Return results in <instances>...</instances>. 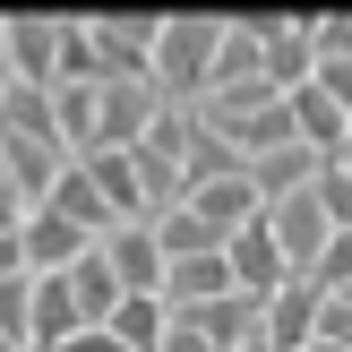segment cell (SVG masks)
I'll return each mask as SVG.
<instances>
[{"label":"cell","instance_id":"cell-24","mask_svg":"<svg viewBox=\"0 0 352 352\" xmlns=\"http://www.w3.org/2000/svg\"><path fill=\"white\" fill-rule=\"evenodd\" d=\"M309 284H318V292H344V284H352V223H344V232H327V250H318V267H309Z\"/></svg>","mask_w":352,"mask_h":352},{"label":"cell","instance_id":"cell-7","mask_svg":"<svg viewBox=\"0 0 352 352\" xmlns=\"http://www.w3.org/2000/svg\"><path fill=\"white\" fill-rule=\"evenodd\" d=\"M95 250H103V267L120 275V301H129V292H146V301L164 292V250H155V232H146V223H112Z\"/></svg>","mask_w":352,"mask_h":352},{"label":"cell","instance_id":"cell-9","mask_svg":"<svg viewBox=\"0 0 352 352\" xmlns=\"http://www.w3.org/2000/svg\"><path fill=\"white\" fill-rule=\"evenodd\" d=\"M318 301H327V292L309 284V275H284V284L267 292V352H309V336H318Z\"/></svg>","mask_w":352,"mask_h":352},{"label":"cell","instance_id":"cell-23","mask_svg":"<svg viewBox=\"0 0 352 352\" xmlns=\"http://www.w3.org/2000/svg\"><path fill=\"white\" fill-rule=\"evenodd\" d=\"M52 129H60L69 164L95 146V86H52Z\"/></svg>","mask_w":352,"mask_h":352},{"label":"cell","instance_id":"cell-28","mask_svg":"<svg viewBox=\"0 0 352 352\" xmlns=\"http://www.w3.org/2000/svg\"><path fill=\"white\" fill-rule=\"evenodd\" d=\"M0 275H26V258H17V232H0Z\"/></svg>","mask_w":352,"mask_h":352},{"label":"cell","instance_id":"cell-31","mask_svg":"<svg viewBox=\"0 0 352 352\" xmlns=\"http://www.w3.org/2000/svg\"><path fill=\"white\" fill-rule=\"evenodd\" d=\"M0 181H9V146H0Z\"/></svg>","mask_w":352,"mask_h":352},{"label":"cell","instance_id":"cell-22","mask_svg":"<svg viewBox=\"0 0 352 352\" xmlns=\"http://www.w3.org/2000/svg\"><path fill=\"white\" fill-rule=\"evenodd\" d=\"M43 215H60V223H78L86 241H103V232H112V215H103V198H95V189H86V172H78V164H69L60 181H52V198H43Z\"/></svg>","mask_w":352,"mask_h":352},{"label":"cell","instance_id":"cell-16","mask_svg":"<svg viewBox=\"0 0 352 352\" xmlns=\"http://www.w3.org/2000/svg\"><path fill=\"white\" fill-rule=\"evenodd\" d=\"M223 292H232V275H223V250H206V258H172L155 301H164V309H198V301H223Z\"/></svg>","mask_w":352,"mask_h":352},{"label":"cell","instance_id":"cell-26","mask_svg":"<svg viewBox=\"0 0 352 352\" xmlns=\"http://www.w3.org/2000/svg\"><path fill=\"white\" fill-rule=\"evenodd\" d=\"M155 352H215V344H206L189 318H172V309H164V344H155Z\"/></svg>","mask_w":352,"mask_h":352},{"label":"cell","instance_id":"cell-20","mask_svg":"<svg viewBox=\"0 0 352 352\" xmlns=\"http://www.w3.org/2000/svg\"><path fill=\"white\" fill-rule=\"evenodd\" d=\"M241 172H250V164H241V155L198 120V129H189V146H181V198H189V189H206V181H241Z\"/></svg>","mask_w":352,"mask_h":352},{"label":"cell","instance_id":"cell-21","mask_svg":"<svg viewBox=\"0 0 352 352\" xmlns=\"http://www.w3.org/2000/svg\"><path fill=\"white\" fill-rule=\"evenodd\" d=\"M0 138L60 146V129H52V95H43V86H9V95H0ZM60 155H69V146H60Z\"/></svg>","mask_w":352,"mask_h":352},{"label":"cell","instance_id":"cell-27","mask_svg":"<svg viewBox=\"0 0 352 352\" xmlns=\"http://www.w3.org/2000/svg\"><path fill=\"white\" fill-rule=\"evenodd\" d=\"M17 223H26V198H17V189L0 181V232H17Z\"/></svg>","mask_w":352,"mask_h":352},{"label":"cell","instance_id":"cell-32","mask_svg":"<svg viewBox=\"0 0 352 352\" xmlns=\"http://www.w3.org/2000/svg\"><path fill=\"white\" fill-rule=\"evenodd\" d=\"M309 352H336V344H309Z\"/></svg>","mask_w":352,"mask_h":352},{"label":"cell","instance_id":"cell-14","mask_svg":"<svg viewBox=\"0 0 352 352\" xmlns=\"http://www.w3.org/2000/svg\"><path fill=\"white\" fill-rule=\"evenodd\" d=\"M78 250H86L78 223H60V215H43V206H26V223H17V258H26V275H60Z\"/></svg>","mask_w":352,"mask_h":352},{"label":"cell","instance_id":"cell-8","mask_svg":"<svg viewBox=\"0 0 352 352\" xmlns=\"http://www.w3.org/2000/svg\"><path fill=\"white\" fill-rule=\"evenodd\" d=\"M172 318H189L215 352H241V344H267V301H250V292H223V301H198V309H172Z\"/></svg>","mask_w":352,"mask_h":352},{"label":"cell","instance_id":"cell-33","mask_svg":"<svg viewBox=\"0 0 352 352\" xmlns=\"http://www.w3.org/2000/svg\"><path fill=\"white\" fill-rule=\"evenodd\" d=\"M241 352H267V344H241Z\"/></svg>","mask_w":352,"mask_h":352},{"label":"cell","instance_id":"cell-17","mask_svg":"<svg viewBox=\"0 0 352 352\" xmlns=\"http://www.w3.org/2000/svg\"><path fill=\"white\" fill-rule=\"evenodd\" d=\"M232 86H267V69H258V17L223 26V43H215V69H206V95H232Z\"/></svg>","mask_w":352,"mask_h":352},{"label":"cell","instance_id":"cell-4","mask_svg":"<svg viewBox=\"0 0 352 352\" xmlns=\"http://www.w3.org/2000/svg\"><path fill=\"white\" fill-rule=\"evenodd\" d=\"M258 69H267V86H275V95L309 86V69H318L309 17H258Z\"/></svg>","mask_w":352,"mask_h":352},{"label":"cell","instance_id":"cell-3","mask_svg":"<svg viewBox=\"0 0 352 352\" xmlns=\"http://www.w3.org/2000/svg\"><path fill=\"white\" fill-rule=\"evenodd\" d=\"M155 112H164V95L146 78H103L95 86V146H138Z\"/></svg>","mask_w":352,"mask_h":352},{"label":"cell","instance_id":"cell-2","mask_svg":"<svg viewBox=\"0 0 352 352\" xmlns=\"http://www.w3.org/2000/svg\"><path fill=\"white\" fill-rule=\"evenodd\" d=\"M258 215H267V241L284 250V267H292V275H309V267H318L327 232H336V223H327V206H318V189H292V198L258 206Z\"/></svg>","mask_w":352,"mask_h":352},{"label":"cell","instance_id":"cell-25","mask_svg":"<svg viewBox=\"0 0 352 352\" xmlns=\"http://www.w3.org/2000/svg\"><path fill=\"white\" fill-rule=\"evenodd\" d=\"M309 189H318L327 223H336V232H344V223H352V172H336V164H318V181H309Z\"/></svg>","mask_w":352,"mask_h":352},{"label":"cell","instance_id":"cell-18","mask_svg":"<svg viewBox=\"0 0 352 352\" xmlns=\"http://www.w3.org/2000/svg\"><path fill=\"white\" fill-rule=\"evenodd\" d=\"M0 146H9V189H17L26 206H43L52 181L69 172V155H60V146H34V138H0Z\"/></svg>","mask_w":352,"mask_h":352},{"label":"cell","instance_id":"cell-30","mask_svg":"<svg viewBox=\"0 0 352 352\" xmlns=\"http://www.w3.org/2000/svg\"><path fill=\"white\" fill-rule=\"evenodd\" d=\"M9 86H17V78H9V60H0V95H9Z\"/></svg>","mask_w":352,"mask_h":352},{"label":"cell","instance_id":"cell-1","mask_svg":"<svg viewBox=\"0 0 352 352\" xmlns=\"http://www.w3.org/2000/svg\"><path fill=\"white\" fill-rule=\"evenodd\" d=\"M215 43H223V17H155L146 86L164 103H198L206 95V69H215Z\"/></svg>","mask_w":352,"mask_h":352},{"label":"cell","instance_id":"cell-15","mask_svg":"<svg viewBox=\"0 0 352 352\" xmlns=\"http://www.w3.org/2000/svg\"><path fill=\"white\" fill-rule=\"evenodd\" d=\"M181 206H189V215H198V223H206L215 241H232L241 223L258 215V189H250V172H241V181H206V189H189Z\"/></svg>","mask_w":352,"mask_h":352},{"label":"cell","instance_id":"cell-19","mask_svg":"<svg viewBox=\"0 0 352 352\" xmlns=\"http://www.w3.org/2000/svg\"><path fill=\"white\" fill-rule=\"evenodd\" d=\"M309 181H318V155H309V146H275V155H258V164H250V189H258V206L292 198V189H309Z\"/></svg>","mask_w":352,"mask_h":352},{"label":"cell","instance_id":"cell-29","mask_svg":"<svg viewBox=\"0 0 352 352\" xmlns=\"http://www.w3.org/2000/svg\"><path fill=\"white\" fill-rule=\"evenodd\" d=\"M336 172H352V129H344V146H336Z\"/></svg>","mask_w":352,"mask_h":352},{"label":"cell","instance_id":"cell-5","mask_svg":"<svg viewBox=\"0 0 352 352\" xmlns=\"http://www.w3.org/2000/svg\"><path fill=\"white\" fill-rule=\"evenodd\" d=\"M223 275H232V292H250V301H267V292L292 275V267H284V250L267 241V215H250L232 241H223Z\"/></svg>","mask_w":352,"mask_h":352},{"label":"cell","instance_id":"cell-11","mask_svg":"<svg viewBox=\"0 0 352 352\" xmlns=\"http://www.w3.org/2000/svg\"><path fill=\"white\" fill-rule=\"evenodd\" d=\"M60 284H69V309H78V327H112V309H120V275L103 267V250H95V241H86V250L60 267Z\"/></svg>","mask_w":352,"mask_h":352},{"label":"cell","instance_id":"cell-6","mask_svg":"<svg viewBox=\"0 0 352 352\" xmlns=\"http://www.w3.org/2000/svg\"><path fill=\"white\" fill-rule=\"evenodd\" d=\"M52 52H60V17H0V60L17 86L52 95Z\"/></svg>","mask_w":352,"mask_h":352},{"label":"cell","instance_id":"cell-12","mask_svg":"<svg viewBox=\"0 0 352 352\" xmlns=\"http://www.w3.org/2000/svg\"><path fill=\"white\" fill-rule=\"evenodd\" d=\"M95 69L103 78H146V52H155V17H95Z\"/></svg>","mask_w":352,"mask_h":352},{"label":"cell","instance_id":"cell-10","mask_svg":"<svg viewBox=\"0 0 352 352\" xmlns=\"http://www.w3.org/2000/svg\"><path fill=\"white\" fill-rule=\"evenodd\" d=\"M86 189L103 198V215L112 223H146V198H138V172H129V146H86L78 155Z\"/></svg>","mask_w":352,"mask_h":352},{"label":"cell","instance_id":"cell-13","mask_svg":"<svg viewBox=\"0 0 352 352\" xmlns=\"http://www.w3.org/2000/svg\"><path fill=\"white\" fill-rule=\"evenodd\" d=\"M284 112H292V138H301L318 164H336V146H344V129H352V112H344V103H327L318 86H292V95H284Z\"/></svg>","mask_w":352,"mask_h":352}]
</instances>
